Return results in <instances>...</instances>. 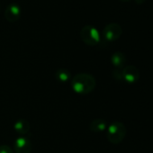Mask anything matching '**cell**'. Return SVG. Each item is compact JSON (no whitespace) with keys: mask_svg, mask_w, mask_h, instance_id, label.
Wrapping results in <instances>:
<instances>
[{"mask_svg":"<svg viewBox=\"0 0 153 153\" xmlns=\"http://www.w3.org/2000/svg\"><path fill=\"white\" fill-rule=\"evenodd\" d=\"M121 1H123V2H127V1H130V0H121Z\"/></svg>","mask_w":153,"mask_h":153,"instance_id":"15","label":"cell"},{"mask_svg":"<svg viewBox=\"0 0 153 153\" xmlns=\"http://www.w3.org/2000/svg\"><path fill=\"white\" fill-rule=\"evenodd\" d=\"M127 133L125 125L121 122H113L106 129V137L110 143L117 145L121 143Z\"/></svg>","mask_w":153,"mask_h":153,"instance_id":"2","label":"cell"},{"mask_svg":"<svg viewBox=\"0 0 153 153\" xmlns=\"http://www.w3.org/2000/svg\"><path fill=\"white\" fill-rule=\"evenodd\" d=\"M80 38L84 43L88 46L97 45L101 41V36L98 30L93 25H85L80 30Z\"/></svg>","mask_w":153,"mask_h":153,"instance_id":"3","label":"cell"},{"mask_svg":"<svg viewBox=\"0 0 153 153\" xmlns=\"http://www.w3.org/2000/svg\"><path fill=\"white\" fill-rule=\"evenodd\" d=\"M55 78L59 82L66 83V82H68L71 80L72 75L68 69H67L65 68H60L57 69V71L55 73Z\"/></svg>","mask_w":153,"mask_h":153,"instance_id":"11","label":"cell"},{"mask_svg":"<svg viewBox=\"0 0 153 153\" xmlns=\"http://www.w3.org/2000/svg\"><path fill=\"white\" fill-rule=\"evenodd\" d=\"M108 127V124H107V122L102 118H97V119H95L93 120L90 124H89V130L92 131V132H103L105 131H106Z\"/></svg>","mask_w":153,"mask_h":153,"instance_id":"10","label":"cell"},{"mask_svg":"<svg viewBox=\"0 0 153 153\" xmlns=\"http://www.w3.org/2000/svg\"><path fill=\"white\" fill-rule=\"evenodd\" d=\"M22 14V8L18 3H10L5 10V17L10 23L17 22Z\"/></svg>","mask_w":153,"mask_h":153,"instance_id":"6","label":"cell"},{"mask_svg":"<svg viewBox=\"0 0 153 153\" xmlns=\"http://www.w3.org/2000/svg\"><path fill=\"white\" fill-rule=\"evenodd\" d=\"M72 90L78 95H88L97 86L95 76L89 73H78L72 76L70 80Z\"/></svg>","mask_w":153,"mask_h":153,"instance_id":"1","label":"cell"},{"mask_svg":"<svg viewBox=\"0 0 153 153\" xmlns=\"http://www.w3.org/2000/svg\"><path fill=\"white\" fill-rule=\"evenodd\" d=\"M123 33L122 26L117 23H111L105 26L103 30V37L107 42H114L118 40Z\"/></svg>","mask_w":153,"mask_h":153,"instance_id":"4","label":"cell"},{"mask_svg":"<svg viewBox=\"0 0 153 153\" xmlns=\"http://www.w3.org/2000/svg\"><path fill=\"white\" fill-rule=\"evenodd\" d=\"M111 63L118 69H123L126 64V56L122 51H115L111 56Z\"/></svg>","mask_w":153,"mask_h":153,"instance_id":"9","label":"cell"},{"mask_svg":"<svg viewBox=\"0 0 153 153\" xmlns=\"http://www.w3.org/2000/svg\"><path fill=\"white\" fill-rule=\"evenodd\" d=\"M0 153H15V152L11 147H9L8 145L3 144V145H0Z\"/></svg>","mask_w":153,"mask_h":153,"instance_id":"13","label":"cell"},{"mask_svg":"<svg viewBox=\"0 0 153 153\" xmlns=\"http://www.w3.org/2000/svg\"><path fill=\"white\" fill-rule=\"evenodd\" d=\"M30 129H31L30 123L26 119H24V118L17 120L14 124L15 131L20 136H25L30 131Z\"/></svg>","mask_w":153,"mask_h":153,"instance_id":"8","label":"cell"},{"mask_svg":"<svg viewBox=\"0 0 153 153\" xmlns=\"http://www.w3.org/2000/svg\"><path fill=\"white\" fill-rule=\"evenodd\" d=\"M135 2L137 4H139V5H141V4H143L145 2V0H135Z\"/></svg>","mask_w":153,"mask_h":153,"instance_id":"14","label":"cell"},{"mask_svg":"<svg viewBox=\"0 0 153 153\" xmlns=\"http://www.w3.org/2000/svg\"><path fill=\"white\" fill-rule=\"evenodd\" d=\"M33 149L31 140L26 136H19L14 144L15 153H31Z\"/></svg>","mask_w":153,"mask_h":153,"instance_id":"5","label":"cell"},{"mask_svg":"<svg viewBox=\"0 0 153 153\" xmlns=\"http://www.w3.org/2000/svg\"><path fill=\"white\" fill-rule=\"evenodd\" d=\"M112 76L113 78L117 80V81H123V71L122 69H114L113 72H112Z\"/></svg>","mask_w":153,"mask_h":153,"instance_id":"12","label":"cell"},{"mask_svg":"<svg viewBox=\"0 0 153 153\" xmlns=\"http://www.w3.org/2000/svg\"><path fill=\"white\" fill-rule=\"evenodd\" d=\"M123 81L133 84L136 83L140 79V71L137 68V67L133 65H127L123 69Z\"/></svg>","mask_w":153,"mask_h":153,"instance_id":"7","label":"cell"}]
</instances>
